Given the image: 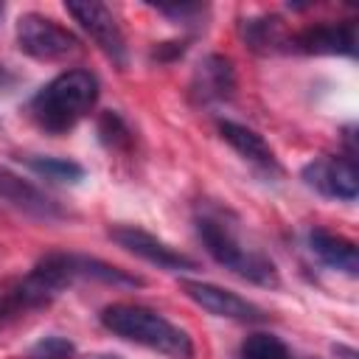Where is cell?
<instances>
[{
    "label": "cell",
    "instance_id": "obj_1",
    "mask_svg": "<svg viewBox=\"0 0 359 359\" xmlns=\"http://www.w3.org/2000/svg\"><path fill=\"white\" fill-rule=\"evenodd\" d=\"M95 98H98V79L90 70L81 67L65 70L34 95L31 115L42 129L62 135L73 129L93 109Z\"/></svg>",
    "mask_w": 359,
    "mask_h": 359
},
{
    "label": "cell",
    "instance_id": "obj_2",
    "mask_svg": "<svg viewBox=\"0 0 359 359\" xmlns=\"http://www.w3.org/2000/svg\"><path fill=\"white\" fill-rule=\"evenodd\" d=\"M101 325L129 342L146 345L151 351H160L171 359H191L194 356V342L191 337L168 323L163 314L146 309V306H132V303H112L101 311Z\"/></svg>",
    "mask_w": 359,
    "mask_h": 359
},
{
    "label": "cell",
    "instance_id": "obj_3",
    "mask_svg": "<svg viewBox=\"0 0 359 359\" xmlns=\"http://www.w3.org/2000/svg\"><path fill=\"white\" fill-rule=\"evenodd\" d=\"M196 233H199L205 250L213 255V261H219L230 272H236L258 286H278L275 264L264 252L244 247L238 241V236L224 222H219L213 216H202V219H196Z\"/></svg>",
    "mask_w": 359,
    "mask_h": 359
},
{
    "label": "cell",
    "instance_id": "obj_4",
    "mask_svg": "<svg viewBox=\"0 0 359 359\" xmlns=\"http://www.w3.org/2000/svg\"><path fill=\"white\" fill-rule=\"evenodd\" d=\"M17 45L22 53L42 62H56L79 50V39L73 31L36 11H28L17 20Z\"/></svg>",
    "mask_w": 359,
    "mask_h": 359
},
{
    "label": "cell",
    "instance_id": "obj_5",
    "mask_svg": "<svg viewBox=\"0 0 359 359\" xmlns=\"http://www.w3.org/2000/svg\"><path fill=\"white\" fill-rule=\"evenodd\" d=\"M65 8L76 17V22L90 34V39L115 65H121V67L126 65V42H123L121 25L104 3H98V0H70V3H65Z\"/></svg>",
    "mask_w": 359,
    "mask_h": 359
},
{
    "label": "cell",
    "instance_id": "obj_6",
    "mask_svg": "<svg viewBox=\"0 0 359 359\" xmlns=\"http://www.w3.org/2000/svg\"><path fill=\"white\" fill-rule=\"evenodd\" d=\"M303 180L306 185H311L314 191L331 199L353 202L359 191V171L353 157H331V154L317 157L303 168Z\"/></svg>",
    "mask_w": 359,
    "mask_h": 359
},
{
    "label": "cell",
    "instance_id": "obj_7",
    "mask_svg": "<svg viewBox=\"0 0 359 359\" xmlns=\"http://www.w3.org/2000/svg\"><path fill=\"white\" fill-rule=\"evenodd\" d=\"M182 292L196 303L202 306L205 311L216 314V317H224V320H238V323H261L264 320V311L238 297L236 292L230 289H222L216 283H205V280H182Z\"/></svg>",
    "mask_w": 359,
    "mask_h": 359
},
{
    "label": "cell",
    "instance_id": "obj_8",
    "mask_svg": "<svg viewBox=\"0 0 359 359\" xmlns=\"http://www.w3.org/2000/svg\"><path fill=\"white\" fill-rule=\"evenodd\" d=\"M109 236H112V241H118L123 250L135 252L137 258H143V261H149V264H157L160 269H171V272L196 269L194 258L177 252L174 247H168L165 241L154 238V236L146 233V230H137V227H112Z\"/></svg>",
    "mask_w": 359,
    "mask_h": 359
},
{
    "label": "cell",
    "instance_id": "obj_9",
    "mask_svg": "<svg viewBox=\"0 0 359 359\" xmlns=\"http://www.w3.org/2000/svg\"><path fill=\"white\" fill-rule=\"evenodd\" d=\"M236 90V73H233V65L230 59L219 56V53H210L199 62L196 73H194V81H191V93L196 101L208 104V101H224L230 98Z\"/></svg>",
    "mask_w": 359,
    "mask_h": 359
},
{
    "label": "cell",
    "instance_id": "obj_10",
    "mask_svg": "<svg viewBox=\"0 0 359 359\" xmlns=\"http://www.w3.org/2000/svg\"><path fill=\"white\" fill-rule=\"evenodd\" d=\"M297 48L306 53H356V25L353 22H331L306 28L297 36Z\"/></svg>",
    "mask_w": 359,
    "mask_h": 359
},
{
    "label": "cell",
    "instance_id": "obj_11",
    "mask_svg": "<svg viewBox=\"0 0 359 359\" xmlns=\"http://www.w3.org/2000/svg\"><path fill=\"white\" fill-rule=\"evenodd\" d=\"M309 247L311 252L331 269H339L345 275H356L359 272V255H356V247L353 241H348L345 236H334L323 227H314L309 233Z\"/></svg>",
    "mask_w": 359,
    "mask_h": 359
},
{
    "label": "cell",
    "instance_id": "obj_12",
    "mask_svg": "<svg viewBox=\"0 0 359 359\" xmlns=\"http://www.w3.org/2000/svg\"><path fill=\"white\" fill-rule=\"evenodd\" d=\"M0 199H6L8 205H14L31 216H42V219L62 216L56 202H50L45 194H39L34 185H28L25 180H20L17 174H11L6 168H0Z\"/></svg>",
    "mask_w": 359,
    "mask_h": 359
},
{
    "label": "cell",
    "instance_id": "obj_13",
    "mask_svg": "<svg viewBox=\"0 0 359 359\" xmlns=\"http://www.w3.org/2000/svg\"><path fill=\"white\" fill-rule=\"evenodd\" d=\"M219 135H222L244 160H250V163H255V165H261V168H278L275 151L266 146V140H264L258 132H252V129H247V126H241V123H236V121H219Z\"/></svg>",
    "mask_w": 359,
    "mask_h": 359
},
{
    "label": "cell",
    "instance_id": "obj_14",
    "mask_svg": "<svg viewBox=\"0 0 359 359\" xmlns=\"http://www.w3.org/2000/svg\"><path fill=\"white\" fill-rule=\"evenodd\" d=\"M25 163L36 174H42L48 180H56V182H79L84 177V168L73 160H65V157H28Z\"/></svg>",
    "mask_w": 359,
    "mask_h": 359
},
{
    "label": "cell",
    "instance_id": "obj_15",
    "mask_svg": "<svg viewBox=\"0 0 359 359\" xmlns=\"http://www.w3.org/2000/svg\"><path fill=\"white\" fill-rule=\"evenodd\" d=\"M241 359H289V348L275 334H252L241 345Z\"/></svg>",
    "mask_w": 359,
    "mask_h": 359
},
{
    "label": "cell",
    "instance_id": "obj_16",
    "mask_svg": "<svg viewBox=\"0 0 359 359\" xmlns=\"http://www.w3.org/2000/svg\"><path fill=\"white\" fill-rule=\"evenodd\" d=\"M247 42L252 48H272L280 42V20L278 17H261L247 22Z\"/></svg>",
    "mask_w": 359,
    "mask_h": 359
},
{
    "label": "cell",
    "instance_id": "obj_17",
    "mask_svg": "<svg viewBox=\"0 0 359 359\" xmlns=\"http://www.w3.org/2000/svg\"><path fill=\"white\" fill-rule=\"evenodd\" d=\"M31 309H36V306L31 303V297L25 294L22 280H20L17 286H11V289H6L0 294V325L8 323V320H14V317H20L22 311H31Z\"/></svg>",
    "mask_w": 359,
    "mask_h": 359
},
{
    "label": "cell",
    "instance_id": "obj_18",
    "mask_svg": "<svg viewBox=\"0 0 359 359\" xmlns=\"http://www.w3.org/2000/svg\"><path fill=\"white\" fill-rule=\"evenodd\" d=\"M73 342L65 337H45L31 348V359H67L73 353Z\"/></svg>",
    "mask_w": 359,
    "mask_h": 359
},
{
    "label": "cell",
    "instance_id": "obj_19",
    "mask_svg": "<svg viewBox=\"0 0 359 359\" xmlns=\"http://www.w3.org/2000/svg\"><path fill=\"white\" fill-rule=\"evenodd\" d=\"M95 359H118V356H95Z\"/></svg>",
    "mask_w": 359,
    "mask_h": 359
}]
</instances>
